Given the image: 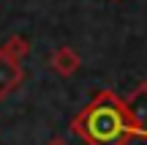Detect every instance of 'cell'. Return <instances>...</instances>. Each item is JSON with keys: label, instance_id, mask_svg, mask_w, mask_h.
Here are the masks:
<instances>
[{"label": "cell", "instance_id": "obj_1", "mask_svg": "<svg viewBox=\"0 0 147 145\" xmlns=\"http://www.w3.org/2000/svg\"><path fill=\"white\" fill-rule=\"evenodd\" d=\"M71 131L87 145H125L131 137L144 140L142 115H136L115 91H101L71 120Z\"/></svg>", "mask_w": 147, "mask_h": 145}, {"label": "cell", "instance_id": "obj_3", "mask_svg": "<svg viewBox=\"0 0 147 145\" xmlns=\"http://www.w3.org/2000/svg\"><path fill=\"white\" fill-rule=\"evenodd\" d=\"M52 69L57 71V74H63V77H71L74 71L79 69V55L74 52L71 47H60L57 52L52 55Z\"/></svg>", "mask_w": 147, "mask_h": 145}, {"label": "cell", "instance_id": "obj_5", "mask_svg": "<svg viewBox=\"0 0 147 145\" xmlns=\"http://www.w3.org/2000/svg\"><path fill=\"white\" fill-rule=\"evenodd\" d=\"M49 145H68V142H65V140H60V137H55V140L49 142Z\"/></svg>", "mask_w": 147, "mask_h": 145}, {"label": "cell", "instance_id": "obj_2", "mask_svg": "<svg viewBox=\"0 0 147 145\" xmlns=\"http://www.w3.org/2000/svg\"><path fill=\"white\" fill-rule=\"evenodd\" d=\"M25 80V71H22L19 60L8 58V55L0 49V99H5L8 93H14L16 88Z\"/></svg>", "mask_w": 147, "mask_h": 145}, {"label": "cell", "instance_id": "obj_4", "mask_svg": "<svg viewBox=\"0 0 147 145\" xmlns=\"http://www.w3.org/2000/svg\"><path fill=\"white\" fill-rule=\"evenodd\" d=\"M0 49H3V52L8 55V58L22 60L27 52H30V44H27V38H22V36H11V38H8V41H5Z\"/></svg>", "mask_w": 147, "mask_h": 145}]
</instances>
